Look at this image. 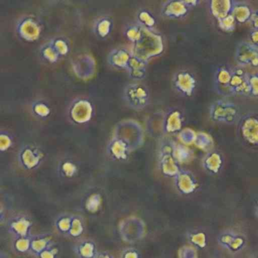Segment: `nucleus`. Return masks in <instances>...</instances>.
Masks as SVG:
<instances>
[{
	"label": "nucleus",
	"instance_id": "1",
	"mask_svg": "<svg viewBox=\"0 0 258 258\" xmlns=\"http://www.w3.org/2000/svg\"><path fill=\"white\" fill-rule=\"evenodd\" d=\"M235 58L240 66L257 68L258 48L253 46L251 43L242 42L237 48Z\"/></svg>",
	"mask_w": 258,
	"mask_h": 258
},
{
	"label": "nucleus",
	"instance_id": "2",
	"mask_svg": "<svg viewBox=\"0 0 258 258\" xmlns=\"http://www.w3.org/2000/svg\"><path fill=\"white\" fill-rule=\"evenodd\" d=\"M228 89L232 94L249 95L248 75L239 68L235 69Z\"/></svg>",
	"mask_w": 258,
	"mask_h": 258
},
{
	"label": "nucleus",
	"instance_id": "3",
	"mask_svg": "<svg viewBox=\"0 0 258 258\" xmlns=\"http://www.w3.org/2000/svg\"><path fill=\"white\" fill-rule=\"evenodd\" d=\"M211 114L214 118L221 120H231L237 114V109L232 102L220 100L214 104L211 108Z\"/></svg>",
	"mask_w": 258,
	"mask_h": 258
},
{
	"label": "nucleus",
	"instance_id": "4",
	"mask_svg": "<svg viewBox=\"0 0 258 258\" xmlns=\"http://www.w3.org/2000/svg\"><path fill=\"white\" fill-rule=\"evenodd\" d=\"M176 84L183 94L191 96L196 87V81L189 72H182L176 77Z\"/></svg>",
	"mask_w": 258,
	"mask_h": 258
},
{
	"label": "nucleus",
	"instance_id": "5",
	"mask_svg": "<svg viewBox=\"0 0 258 258\" xmlns=\"http://www.w3.org/2000/svg\"><path fill=\"white\" fill-rule=\"evenodd\" d=\"M232 8L233 4L232 1L229 0L211 1L210 5L211 14L217 19V21L221 20L232 14Z\"/></svg>",
	"mask_w": 258,
	"mask_h": 258
},
{
	"label": "nucleus",
	"instance_id": "6",
	"mask_svg": "<svg viewBox=\"0 0 258 258\" xmlns=\"http://www.w3.org/2000/svg\"><path fill=\"white\" fill-rule=\"evenodd\" d=\"M253 12L248 6L244 4H233L232 15L235 22L240 24L247 23L251 19Z\"/></svg>",
	"mask_w": 258,
	"mask_h": 258
},
{
	"label": "nucleus",
	"instance_id": "7",
	"mask_svg": "<svg viewBox=\"0 0 258 258\" xmlns=\"http://www.w3.org/2000/svg\"><path fill=\"white\" fill-rule=\"evenodd\" d=\"M188 9L189 7L185 4V1L172 2L171 4H170V9L167 10V15L171 17L179 19L186 16Z\"/></svg>",
	"mask_w": 258,
	"mask_h": 258
},
{
	"label": "nucleus",
	"instance_id": "8",
	"mask_svg": "<svg viewBox=\"0 0 258 258\" xmlns=\"http://www.w3.org/2000/svg\"><path fill=\"white\" fill-rule=\"evenodd\" d=\"M232 75V72H229L225 68H221V69H218L216 74V81L220 85L228 87L230 83Z\"/></svg>",
	"mask_w": 258,
	"mask_h": 258
},
{
	"label": "nucleus",
	"instance_id": "9",
	"mask_svg": "<svg viewBox=\"0 0 258 258\" xmlns=\"http://www.w3.org/2000/svg\"><path fill=\"white\" fill-rule=\"evenodd\" d=\"M218 24L220 29L226 31V32H231L235 29L236 22H235L233 16L231 14L228 16L227 17L218 21Z\"/></svg>",
	"mask_w": 258,
	"mask_h": 258
},
{
	"label": "nucleus",
	"instance_id": "10",
	"mask_svg": "<svg viewBox=\"0 0 258 258\" xmlns=\"http://www.w3.org/2000/svg\"><path fill=\"white\" fill-rule=\"evenodd\" d=\"M79 254L84 258H91L95 255L94 244L86 242L79 247Z\"/></svg>",
	"mask_w": 258,
	"mask_h": 258
},
{
	"label": "nucleus",
	"instance_id": "11",
	"mask_svg": "<svg viewBox=\"0 0 258 258\" xmlns=\"http://www.w3.org/2000/svg\"><path fill=\"white\" fill-rule=\"evenodd\" d=\"M249 95L258 96V74L248 75Z\"/></svg>",
	"mask_w": 258,
	"mask_h": 258
},
{
	"label": "nucleus",
	"instance_id": "12",
	"mask_svg": "<svg viewBox=\"0 0 258 258\" xmlns=\"http://www.w3.org/2000/svg\"><path fill=\"white\" fill-rule=\"evenodd\" d=\"M250 43L258 48V30H253L250 34Z\"/></svg>",
	"mask_w": 258,
	"mask_h": 258
},
{
	"label": "nucleus",
	"instance_id": "13",
	"mask_svg": "<svg viewBox=\"0 0 258 258\" xmlns=\"http://www.w3.org/2000/svg\"><path fill=\"white\" fill-rule=\"evenodd\" d=\"M250 22H251L253 29L258 30V10L253 12Z\"/></svg>",
	"mask_w": 258,
	"mask_h": 258
},
{
	"label": "nucleus",
	"instance_id": "14",
	"mask_svg": "<svg viewBox=\"0 0 258 258\" xmlns=\"http://www.w3.org/2000/svg\"><path fill=\"white\" fill-rule=\"evenodd\" d=\"M55 257V253L51 250H43L40 253V258H54Z\"/></svg>",
	"mask_w": 258,
	"mask_h": 258
},
{
	"label": "nucleus",
	"instance_id": "15",
	"mask_svg": "<svg viewBox=\"0 0 258 258\" xmlns=\"http://www.w3.org/2000/svg\"><path fill=\"white\" fill-rule=\"evenodd\" d=\"M124 258H138V255L135 252H128L125 254Z\"/></svg>",
	"mask_w": 258,
	"mask_h": 258
},
{
	"label": "nucleus",
	"instance_id": "16",
	"mask_svg": "<svg viewBox=\"0 0 258 258\" xmlns=\"http://www.w3.org/2000/svg\"><path fill=\"white\" fill-rule=\"evenodd\" d=\"M96 258H111V256H110V255L108 254H100L99 255V256H96Z\"/></svg>",
	"mask_w": 258,
	"mask_h": 258
}]
</instances>
